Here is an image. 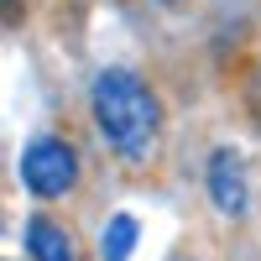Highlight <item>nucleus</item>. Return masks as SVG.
<instances>
[{"instance_id":"1","label":"nucleus","mask_w":261,"mask_h":261,"mask_svg":"<svg viewBox=\"0 0 261 261\" xmlns=\"http://www.w3.org/2000/svg\"><path fill=\"white\" fill-rule=\"evenodd\" d=\"M89 105H94V125L105 130L125 162H141L151 141H157V125H162V110H157V94L130 73V68H105L89 89Z\"/></svg>"},{"instance_id":"2","label":"nucleus","mask_w":261,"mask_h":261,"mask_svg":"<svg viewBox=\"0 0 261 261\" xmlns=\"http://www.w3.org/2000/svg\"><path fill=\"white\" fill-rule=\"evenodd\" d=\"M79 178V157L68 141L58 136H37L27 151H21V183H27L37 199H63Z\"/></svg>"},{"instance_id":"3","label":"nucleus","mask_w":261,"mask_h":261,"mask_svg":"<svg viewBox=\"0 0 261 261\" xmlns=\"http://www.w3.org/2000/svg\"><path fill=\"white\" fill-rule=\"evenodd\" d=\"M209 199L225 220H235L246 209V167H241L235 151H214L209 157Z\"/></svg>"},{"instance_id":"4","label":"nucleus","mask_w":261,"mask_h":261,"mask_svg":"<svg viewBox=\"0 0 261 261\" xmlns=\"http://www.w3.org/2000/svg\"><path fill=\"white\" fill-rule=\"evenodd\" d=\"M27 251H32V261H73L68 230L53 220H27Z\"/></svg>"},{"instance_id":"5","label":"nucleus","mask_w":261,"mask_h":261,"mask_svg":"<svg viewBox=\"0 0 261 261\" xmlns=\"http://www.w3.org/2000/svg\"><path fill=\"white\" fill-rule=\"evenodd\" d=\"M130 251H136V220H130V214H115V220L105 225V235H99V256L105 261H125Z\"/></svg>"},{"instance_id":"6","label":"nucleus","mask_w":261,"mask_h":261,"mask_svg":"<svg viewBox=\"0 0 261 261\" xmlns=\"http://www.w3.org/2000/svg\"><path fill=\"white\" fill-rule=\"evenodd\" d=\"M251 99H256V110H261V73H256V89H251Z\"/></svg>"},{"instance_id":"7","label":"nucleus","mask_w":261,"mask_h":261,"mask_svg":"<svg viewBox=\"0 0 261 261\" xmlns=\"http://www.w3.org/2000/svg\"><path fill=\"white\" fill-rule=\"evenodd\" d=\"M167 6H172V0H167Z\"/></svg>"}]
</instances>
